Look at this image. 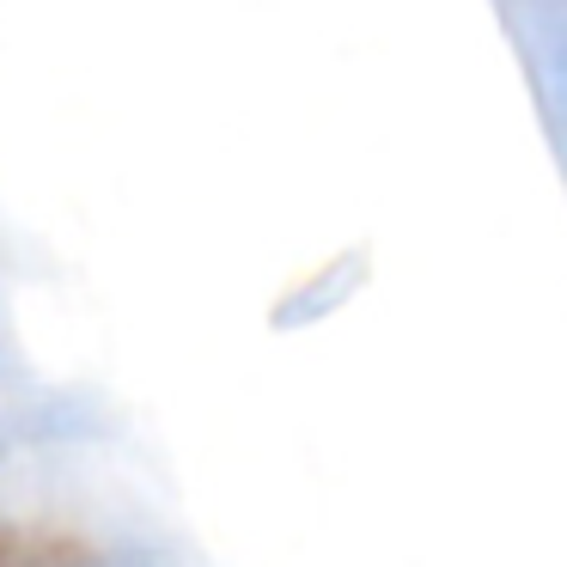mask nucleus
Returning <instances> with one entry per match:
<instances>
[{
    "label": "nucleus",
    "instance_id": "obj_1",
    "mask_svg": "<svg viewBox=\"0 0 567 567\" xmlns=\"http://www.w3.org/2000/svg\"><path fill=\"white\" fill-rule=\"evenodd\" d=\"M0 567H92V549L62 530L0 525Z\"/></svg>",
    "mask_w": 567,
    "mask_h": 567
}]
</instances>
